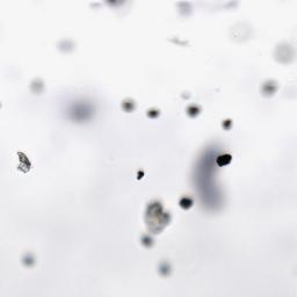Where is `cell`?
I'll return each mask as SVG.
<instances>
[{"mask_svg":"<svg viewBox=\"0 0 297 297\" xmlns=\"http://www.w3.org/2000/svg\"><path fill=\"white\" fill-rule=\"evenodd\" d=\"M230 160H231L230 156H220L217 159V163H218V165L222 166V165H226L227 163H230Z\"/></svg>","mask_w":297,"mask_h":297,"instance_id":"6da1fadb","label":"cell"}]
</instances>
